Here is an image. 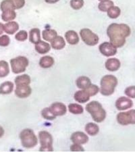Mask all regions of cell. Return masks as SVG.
<instances>
[{
	"label": "cell",
	"instance_id": "obj_2",
	"mask_svg": "<svg viewBox=\"0 0 135 152\" xmlns=\"http://www.w3.org/2000/svg\"><path fill=\"white\" fill-rule=\"evenodd\" d=\"M86 110L91 115L93 121L96 122H102L106 117V112L102 105L97 101H93L86 105Z\"/></svg>",
	"mask_w": 135,
	"mask_h": 152
},
{
	"label": "cell",
	"instance_id": "obj_21",
	"mask_svg": "<svg viewBox=\"0 0 135 152\" xmlns=\"http://www.w3.org/2000/svg\"><path fill=\"white\" fill-rule=\"evenodd\" d=\"M14 89V83L11 81H6L0 85V94L8 95L11 94Z\"/></svg>",
	"mask_w": 135,
	"mask_h": 152
},
{
	"label": "cell",
	"instance_id": "obj_15",
	"mask_svg": "<svg viewBox=\"0 0 135 152\" xmlns=\"http://www.w3.org/2000/svg\"><path fill=\"white\" fill-rule=\"evenodd\" d=\"M90 95L85 89L78 91L74 94V99L78 103L84 104L90 99Z\"/></svg>",
	"mask_w": 135,
	"mask_h": 152
},
{
	"label": "cell",
	"instance_id": "obj_29",
	"mask_svg": "<svg viewBox=\"0 0 135 152\" xmlns=\"http://www.w3.org/2000/svg\"><path fill=\"white\" fill-rule=\"evenodd\" d=\"M114 6V2L111 0H103L98 5V8L101 12H107L112 6Z\"/></svg>",
	"mask_w": 135,
	"mask_h": 152
},
{
	"label": "cell",
	"instance_id": "obj_44",
	"mask_svg": "<svg viewBox=\"0 0 135 152\" xmlns=\"http://www.w3.org/2000/svg\"><path fill=\"white\" fill-rule=\"evenodd\" d=\"M99 1H103V0H99Z\"/></svg>",
	"mask_w": 135,
	"mask_h": 152
},
{
	"label": "cell",
	"instance_id": "obj_7",
	"mask_svg": "<svg viewBox=\"0 0 135 152\" xmlns=\"http://www.w3.org/2000/svg\"><path fill=\"white\" fill-rule=\"evenodd\" d=\"M80 35L83 42L87 45L94 46L99 42V37L89 28H82L80 30Z\"/></svg>",
	"mask_w": 135,
	"mask_h": 152
},
{
	"label": "cell",
	"instance_id": "obj_30",
	"mask_svg": "<svg viewBox=\"0 0 135 152\" xmlns=\"http://www.w3.org/2000/svg\"><path fill=\"white\" fill-rule=\"evenodd\" d=\"M68 110L70 113L73 114H82L83 107L82 105L77 104H70L68 105Z\"/></svg>",
	"mask_w": 135,
	"mask_h": 152
},
{
	"label": "cell",
	"instance_id": "obj_9",
	"mask_svg": "<svg viewBox=\"0 0 135 152\" xmlns=\"http://www.w3.org/2000/svg\"><path fill=\"white\" fill-rule=\"evenodd\" d=\"M99 50L101 53L106 57L113 56L117 53V48L109 42H104L101 44Z\"/></svg>",
	"mask_w": 135,
	"mask_h": 152
},
{
	"label": "cell",
	"instance_id": "obj_39",
	"mask_svg": "<svg viewBox=\"0 0 135 152\" xmlns=\"http://www.w3.org/2000/svg\"><path fill=\"white\" fill-rule=\"evenodd\" d=\"M15 10H18L23 8L25 4V0H11Z\"/></svg>",
	"mask_w": 135,
	"mask_h": 152
},
{
	"label": "cell",
	"instance_id": "obj_27",
	"mask_svg": "<svg viewBox=\"0 0 135 152\" xmlns=\"http://www.w3.org/2000/svg\"><path fill=\"white\" fill-rule=\"evenodd\" d=\"M14 81L16 85H29L31 83V78L28 75H23L16 77Z\"/></svg>",
	"mask_w": 135,
	"mask_h": 152
},
{
	"label": "cell",
	"instance_id": "obj_11",
	"mask_svg": "<svg viewBox=\"0 0 135 152\" xmlns=\"http://www.w3.org/2000/svg\"><path fill=\"white\" fill-rule=\"evenodd\" d=\"M133 105V102L129 98L121 97L118 98L116 102V107L118 110H126L131 108Z\"/></svg>",
	"mask_w": 135,
	"mask_h": 152
},
{
	"label": "cell",
	"instance_id": "obj_16",
	"mask_svg": "<svg viewBox=\"0 0 135 152\" xmlns=\"http://www.w3.org/2000/svg\"><path fill=\"white\" fill-rule=\"evenodd\" d=\"M65 38L67 42L70 45H77L79 42V37L77 32L68 31L65 33Z\"/></svg>",
	"mask_w": 135,
	"mask_h": 152
},
{
	"label": "cell",
	"instance_id": "obj_38",
	"mask_svg": "<svg viewBox=\"0 0 135 152\" xmlns=\"http://www.w3.org/2000/svg\"><path fill=\"white\" fill-rule=\"evenodd\" d=\"M10 43V39L6 35L0 37V46L1 47H6Z\"/></svg>",
	"mask_w": 135,
	"mask_h": 152
},
{
	"label": "cell",
	"instance_id": "obj_5",
	"mask_svg": "<svg viewBox=\"0 0 135 152\" xmlns=\"http://www.w3.org/2000/svg\"><path fill=\"white\" fill-rule=\"evenodd\" d=\"M39 142L41 144L40 151H53V138L47 131H41L39 133Z\"/></svg>",
	"mask_w": 135,
	"mask_h": 152
},
{
	"label": "cell",
	"instance_id": "obj_23",
	"mask_svg": "<svg viewBox=\"0 0 135 152\" xmlns=\"http://www.w3.org/2000/svg\"><path fill=\"white\" fill-rule=\"evenodd\" d=\"M54 64V59L50 56H45L39 60V65L41 68H49L52 66Z\"/></svg>",
	"mask_w": 135,
	"mask_h": 152
},
{
	"label": "cell",
	"instance_id": "obj_26",
	"mask_svg": "<svg viewBox=\"0 0 135 152\" xmlns=\"http://www.w3.org/2000/svg\"><path fill=\"white\" fill-rule=\"evenodd\" d=\"M16 13L14 10H9L4 12H2L1 18L5 22L12 21L16 18Z\"/></svg>",
	"mask_w": 135,
	"mask_h": 152
},
{
	"label": "cell",
	"instance_id": "obj_8",
	"mask_svg": "<svg viewBox=\"0 0 135 152\" xmlns=\"http://www.w3.org/2000/svg\"><path fill=\"white\" fill-rule=\"evenodd\" d=\"M117 121L123 126L135 124V110H131L126 112H120L117 115Z\"/></svg>",
	"mask_w": 135,
	"mask_h": 152
},
{
	"label": "cell",
	"instance_id": "obj_36",
	"mask_svg": "<svg viewBox=\"0 0 135 152\" xmlns=\"http://www.w3.org/2000/svg\"><path fill=\"white\" fill-rule=\"evenodd\" d=\"M15 38L17 41H24L28 38V33L26 31H20L17 33L15 35Z\"/></svg>",
	"mask_w": 135,
	"mask_h": 152
},
{
	"label": "cell",
	"instance_id": "obj_14",
	"mask_svg": "<svg viewBox=\"0 0 135 152\" xmlns=\"http://www.w3.org/2000/svg\"><path fill=\"white\" fill-rule=\"evenodd\" d=\"M120 60L117 58H109L105 62V66L106 69L111 72H114L119 69L120 68Z\"/></svg>",
	"mask_w": 135,
	"mask_h": 152
},
{
	"label": "cell",
	"instance_id": "obj_19",
	"mask_svg": "<svg viewBox=\"0 0 135 152\" xmlns=\"http://www.w3.org/2000/svg\"><path fill=\"white\" fill-rule=\"evenodd\" d=\"M19 29V25L16 22L9 21L4 24V31L8 35H13Z\"/></svg>",
	"mask_w": 135,
	"mask_h": 152
},
{
	"label": "cell",
	"instance_id": "obj_41",
	"mask_svg": "<svg viewBox=\"0 0 135 152\" xmlns=\"http://www.w3.org/2000/svg\"><path fill=\"white\" fill-rule=\"evenodd\" d=\"M60 0H45V1L47 4H55L57 3Z\"/></svg>",
	"mask_w": 135,
	"mask_h": 152
},
{
	"label": "cell",
	"instance_id": "obj_28",
	"mask_svg": "<svg viewBox=\"0 0 135 152\" xmlns=\"http://www.w3.org/2000/svg\"><path fill=\"white\" fill-rule=\"evenodd\" d=\"M9 73L8 64L6 61H0V78L6 77Z\"/></svg>",
	"mask_w": 135,
	"mask_h": 152
},
{
	"label": "cell",
	"instance_id": "obj_40",
	"mask_svg": "<svg viewBox=\"0 0 135 152\" xmlns=\"http://www.w3.org/2000/svg\"><path fill=\"white\" fill-rule=\"evenodd\" d=\"M70 150L72 151H84L85 149L80 144L74 143L70 146Z\"/></svg>",
	"mask_w": 135,
	"mask_h": 152
},
{
	"label": "cell",
	"instance_id": "obj_33",
	"mask_svg": "<svg viewBox=\"0 0 135 152\" xmlns=\"http://www.w3.org/2000/svg\"><path fill=\"white\" fill-rule=\"evenodd\" d=\"M0 9L2 12L9 10H15V8H14L11 0H4V1H2L1 5H0Z\"/></svg>",
	"mask_w": 135,
	"mask_h": 152
},
{
	"label": "cell",
	"instance_id": "obj_17",
	"mask_svg": "<svg viewBox=\"0 0 135 152\" xmlns=\"http://www.w3.org/2000/svg\"><path fill=\"white\" fill-rule=\"evenodd\" d=\"M51 45L54 50H60L66 46L64 39L61 36H57L51 41Z\"/></svg>",
	"mask_w": 135,
	"mask_h": 152
},
{
	"label": "cell",
	"instance_id": "obj_18",
	"mask_svg": "<svg viewBox=\"0 0 135 152\" xmlns=\"http://www.w3.org/2000/svg\"><path fill=\"white\" fill-rule=\"evenodd\" d=\"M51 50V46L49 43L45 41H40L39 43L35 44V50L40 54H45Z\"/></svg>",
	"mask_w": 135,
	"mask_h": 152
},
{
	"label": "cell",
	"instance_id": "obj_6",
	"mask_svg": "<svg viewBox=\"0 0 135 152\" xmlns=\"http://www.w3.org/2000/svg\"><path fill=\"white\" fill-rule=\"evenodd\" d=\"M12 70L14 74H20L26 70L28 66V60L24 56H18L10 60Z\"/></svg>",
	"mask_w": 135,
	"mask_h": 152
},
{
	"label": "cell",
	"instance_id": "obj_25",
	"mask_svg": "<svg viewBox=\"0 0 135 152\" xmlns=\"http://www.w3.org/2000/svg\"><path fill=\"white\" fill-rule=\"evenodd\" d=\"M43 35V38L45 39L47 41H51L53 40V39L55 37L58 36L57 32L53 29H50V28H47L45 30H44L42 33Z\"/></svg>",
	"mask_w": 135,
	"mask_h": 152
},
{
	"label": "cell",
	"instance_id": "obj_43",
	"mask_svg": "<svg viewBox=\"0 0 135 152\" xmlns=\"http://www.w3.org/2000/svg\"><path fill=\"white\" fill-rule=\"evenodd\" d=\"M4 134V129H3V127L0 126V138H1Z\"/></svg>",
	"mask_w": 135,
	"mask_h": 152
},
{
	"label": "cell",
	"instance_id": "obj_35",
	"mask_svg": "<svg viewBox=\"0 0 135 152\" xmlns=\"http://www.w3.org/2000/svg\"><path fill=\"white\" fill-rule=\"evenodd\" d=\"M83 6H84L83 0H71L70 1V6L76 10L81 9Z\"/></svg>",
	"mask_w": 135,
	"mask_h": 152
},
{
	"label": "cell",
	"instance_id": "obj_4",
	"mask_svg": "<svg viewBox=\"0 0 135 152\" xmlns=\"http://www.w3.org/2000/svg\"><path fill=\"white\" fill-rule=\"evenodd\" d=\"M20 139L21 140L22 145L27 149L34 148L38 143V139L33 130L29 129H24L21 131Z\"/></svg>",
	"mask_w": 135,
	"mask_h": 152
},
{
	"label": "cell",
	"instance_id": "obj_42",
	"mask_svg": "<svg viewBox=\"0 0 135 152\" xmlns=\"http://www.w3.org/2000/svg\"><path fill=\"white\" fill-rule=\"evenodd\" d=\"M4 31V24L0 23V35L3 33Z\"/></svg>",
	"mask_w": 135,
	"mask_h": 152
},
{
	"label": "cell",
	"instance_id": "obj_12",
	"mask_svg": "<svg viewBox=\"0 0 135 152\" xmlns=\"http://www.w3.org/2000/svg\"><path fill=\"white\" fill-rule=\"evenodd\" d=\"M50 108L55 116H63L67 112V108H66V105L60 102L53 103V104H51Z\"/></svg>",
	"mask_w": 135,
	"mask_h": 152
},
{
	"label": "cell",
	"instance_id": "obj_31",
	"mask_svg": "<svg viewBox=\"0 0 135 152\" xmlns=\"http://www.w3.org/2000/svg\"><path fill=\"white\" fill-rule=\"evenodd\" d=\"M120 14H121V10L117 6H113L107 10V16L112 19L117 18L120 16Z\"/></svg>",
	"mask_w": 135,
	"mask_h": 152
},
{
	"label": "cell",
	"instance_id": "obj_34",
	"mask_svg": "<svg viewBox=\"0 0 135 152\" xmlns=\"http://www.w3.org/2000/svg\"><path fill=\"white\" fill-rule=\"evenodd\" d=\"M85 90L89 94L90 96H94V95H97L100 91L99 87L95 85H90L89 87H88Z\"/></svg>",
	"mask_w": 135,
	"mask_h": 152
},
{
	"label": "cell",
	"instance_id": "obj_13",
	"mask_svg": "<svg viewBox=\"0 0 135 152\" xmlns=\"http://www.w3.org/2000/svg\"><path fill=\"white\" fill-rule=\"evenodd\" d=\"M70 139L74 143L83 145L87 143L88 141H89V137L82 132L78 131L74 133L71 135Z\"/></svg>",
	"mask_w": 135,
	"mask_h": 152
},
{
	"label": "cell",
	"instance_id": "obj_1",
	"mask_svg": "<svg viewBox=\"0 0 135 152\" xmlns=\"http://www.w3.org/2000/svg\"><path fill=\"white\" fill-rule=\"evenodd\" d=\"M131 33V28L126 24L112 23L107 30L110 43L116 48H122L126 43V38Z\"/></svg>",
	"mask_w": 135,
	"mask_h": 152
},
{
	"label": "cell",
	"instance_id": "obj_22",
	"mask_svg": "<svg viewBox=\"0 0 135 152\" xmlns=\"http://www.w3.org/2000/svg\"><path fill=\"white\" fill-rule=\"evenodd\" d=\"M29 41L34 44H36L41 41L40 30L39 28H33L29 32Z\"/></svg>",
	"mask_w": 135,
	"mask_h": 152
},
{
	"label": "cell",
	"instance_id": "obj_3",
	"mask_svg": "<svg viewBox=\"0 0 135 152\" xmlns=\"http://www.w3.org/2000/svg\"><path fill=\"white\" fill-rule=\"evenodd\" d=\"M100 92L104 96H109L114 94L117 85V78L114 75H105L101 80Z\"/></svg>",
	"mask_w": 135,
	"mask_h": 152
},
{
	"label": "cell",
	"instance_id": "obj_10",
	"mask_svg": "<svg viewBox=\"0 0 135 152\" xmlns=\"http://www.w3.org/2000/svg\"><path fill=\"white\" fill-rule=\"evenodd\" d=\"M32 89L29 85H16L15 94L19 98H26L30 96Z\"/></svg>",
	"mask_w": 135,
	"mask_h": 152
},
{
	"label": "cell",
	"instance_id": "obj_32",
	"mask_svg": "<svg viewBox=\"0 0 135 152\" xmlns=\"http://www.w3.org/2000/svg\"><path fill=\"white\" fill-rule=\"evenodd\" d=\"M41 115L43 118H45L47 121H53L55 119L56 116L53 114V112L51 111L50 107H45L42 111H41Z\"/></svg>",
	"mask_w": 135,
	"mask_h": 152
},
{
	"label": "cell",
	"instance_id": "obj_24",
	"mask_svg": "<svg viewBox=\"0 0 135 152\" xmlns=\"http://www.w3.org/2000/svg\"><path fill=\"white\" fill-rule=\"evenodd\" d=\"M85 131L87 132V133L89 134V135L95 136L99 133V128L97 124L93 123V122H89V123L86 124Z\"/></svg>",
	"mask_w": 135,
	"mask_h": 152
},
{
	"label": "cell",
	"instance_id": "obj_37",
	"mask_svg": "<svg viewBox=\"0 0 135 152\" xmlns=\"http://www.w3.org/2000/svg\"><path fill=\"white\" fill-rule=\"evenodd\" d=\"M124 94L128 97L135 99V86H131L127 87L124 91Z\"/></svg>",
	"mask_w": 135,
	"mask_h": 152
},
{
	"label": "cell",
	"instance_id": "obj_20",
	"mask_svg": "<svg viewBox=\"0 0 135 152\" xmlns=\"http://www.w3.org/2000/svg\"><path fill=\"white\" fill-rule=\"evenodd\" d=\"M76 84H77V87L79 89H85L91 85V81H90L89 78L85 77V76H82V77H80L77 78V80H76Z\"/></svg>",
	"mask_w": 135,
	"mask_h": 152
}]
</instances>
